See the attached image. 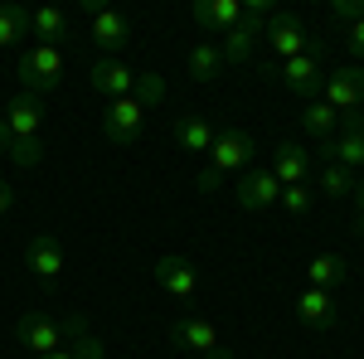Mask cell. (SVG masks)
<instances>
[{
  "label": "cell",
  "mask_w": 364,
  "mask_h": 359,
  "mask_svg": "<svg viewBox=\"0 0 364 359\" xmlns=\"http://www.w3.org/2000/svg\"><path fill=\"white\" fill-rule=\"evenodd\" d=\"M291 311H296V321H301L306 331H336L340 326V296L336 291H321V286H306V291L291 301Z\"/></svg>",
  "instance_id": "cell-13"
},
{
  "label": "cell",
  "mask_w": 364,
  "mask_h": 359,
  "mask_svg": "<svg viewBox=\"0 0 364 359\" xmlns=\"http://www.w3.org/2000/svg\"><path fill=\"white\" fill-rule=\"evenodd\" d=\"M170 340H175V350H185V355H195V359H233V350L224 345L219 326H214V321H204V316H195V311L175 316Z\"/></svg>",
  "instance_id": "cell-3"
},
{
  "label": "cell",
  "mask_w": 364,
  "mask_h": 359,
  "mask_svg": "<svg viewBox=\"0 0 364 359\" xmlns=\"http://www.w3.org/2000/svg\"><path fill=\"white\" fill-rule=\"evenodd\" d=\"M39 127H44V97L15 92L10 107H5V117H0V132L15 136V141H29V136H39Z\"/></svg>",
  "instance_id": "cell-14"
},
{
  "label": "cell",
  "mask_w": 364,
  "mask_h": 359,
  "mask_svg": "<svg viewBox=\"0 0 364 359\" xmlns=\"http://www.w3.org/2000/svg\"><path fill=\"white\" fill-rule=\"evenodd\" d=\"M141 127H146V107L136 97H117V102L102 107V136L112 146H132L141 136Z\"/></svg>",
  "instance_id": "cell-12"
},
{
  "label": "cell",
  "mask_w": 364,
  "mask_h": 359,
  "mask_svg": "<svg viewBox=\"0 0 364 359\" xmlns=\"http://www.w3.org/2000/svg\"><path fill=\"white\" fill-rule=\"evenodd\" d=\"M345 166L360 175L364 170V117L360 112H350V117H340V132L336 136L321 141V151H316V166Z\"/></svg>",
  "instance_id": "cell-4"
},
{
  "label": "cell",
  "mask_w": 364,
  "mask_h": 359,
  "mask_svg": "<svg viewBox=\"0 0 364 359\" xmlns=\"http://www.w3.org/2000/svg\"><path fill=\"white\" fill-rule=\"evenodd\" d=\"M331 15H336L340 25L350 29L355 20H364V0H331Z\"/></svg>",
  "instance_id": "cell-30"
},
{
  "label": "cell",
  "mask_w": 364,
  "mask_h": 359,
  "mask_svg": "<svg viewBox=\"0 0 364 359\" xmlns=\"http://www.w3.org/2000/svg\"><path fill=\"white\" fill-rule=\"evenodd\" d=\"M355 190H360V175L345 166H316V194H326V199H355Z\"/></svg>",
  "instance_id": "cell-23"
},
{
  "label": "cell",
  "mask_w": 364,
  "mask_h": 359,
  "mask_svg": "<svg viewBox=\"0 0 364 359\" xmlns=\"http://www.w3.org/2000/svg\"><path fill=\"white\" fill-rule=\"evenodd\" d=\"M219 136V127L209 122V117H175V146L185 151V156H209V146Z\"/></svg>",
  "instance_id": "cell-19"
},
{
  "label": "cell",
  "mask_w": 364,
  "mask_h": 359,
  "mask_svg": "<svg viewBox=\"0 0 364 359\" xmlns=\"http://www.w3.org/2000/svg\"><path fill=\"white\" fill-rule=\"evenodd\" d=\"M10 209H15V190L0 180V214H10Z\"/></svg>",
  "instance_id": "cell-33"
},
{
  "label": "cell",
  "mask_w": 364,
  "mask_h": 359,
  "mask_svg": "<svg viewBox=\"0 0 364 359\" xmlns=\"http://www.w3.org/2000/svg\"><path fill=\"white\" fill-rule=\"evenodd\" d=\"M87 10V39L102 49V58H122V49L132 44V25L127 15L112 5H83Z\"/></svg>",
  "instance_id": "cell-7"
},
{
  "label": "cell",
  "mask_w": 364,
  "mask_h": 359,
  "mask_svg": "<svg viewBox=\"0 0 364 359\" xmlns=\"http://www.w3.org/2000/svg\"><path fill=\"white\" fill-rule=\"evenodd\" d=\"M252 161H257V141L248 136V132H238V127H228V132H219L214 136V146H209V156H204V166L219 170V175H243V170H252Z\"/></svg>",
  "instance_id": "cell-5"
},
{
  "label": "cell",
  "mask_w": 364,
  "mask_h": 359,
  "mask_svg": "<svg viewBox=\"0 0 364 359\" xmlns=\"http://www.w3.org/2000/svg\"><path fill=\"white\" fill-rule=\"evenodd\" d=\"M87 87L97 92V97H132V87H136V68H127L122 58H97L92 68H87Z\"/></svg>",
  "instance_id": "cell-15"
},
{
  "label": "cell",
  "mask_w": 364,
  "mask_h": 359,
  "mask_svg": "<svg viewBox=\"0 0 364 359\" xmlns=\"http://www.w3.org/2000/svg\"><path fill=\"white\" fill-rule=\"evenodd\" d=\"M44 359H102V340L92 331H83L73 345H63V350H54V355H44Z\"/></svg>",
  "instance_id": "cell-28"
},
{
  "label": "cell",
  "mask_w": 364,
  "mask_h": 359,
  "mask_svg": "<svg viewBox=\"0 0 364 359\" xmlns=\"http://www.w3.org/2000/svg\"><path fill=\"white\" fill-rule=\"evenodd\" d=\"M277 73L282 87L287 92H296V97H316L321 92V83H326V73H321V58H316V49L311 54H296V58H287V63H267V78Z\"/></svg>",
  "instance_id": "cell-9"
},
{
  "label": "cell",
  "mask_w": 364,
  "mask_h": 359,
  "mask_svg": "<svg viewBox=\"0 0 364 359\" xmlns=\"http://www.w3.org/2000/svg\"><path fill=\"white\" fill-rule=\"evenodd\" d=\"M272 175H277V185H311V170H316V156H311L306 146H296V141H282L277 151H272Z\"/></svg>",
  "instance_id": "cell-17"
},
{
  "label": "cell",
  "mask_w": 364,
  "mask_h": 359,
  "mask_svg": "<svg viewBox=\"0 0 364 359\" xmlns=\"http://www.w3.org/2000/svg\"><path fill=\"white\" fill-rule=\"evenodd\" d=\"M321 102H331L340 117L360 112V102H364V68H360V63H345V68H336V73L321 83Z\"/></svg>",
  "instance_id": "cell-11"
},
{
  "label": "cell",
  "mask_w": 364,
  "mask_h": 359,
  "mask_svg": "<svg viewBox=\"0 0 364 359\" xmlns=\"http://www.w3.org/2000/svg\"><path fill=\"white\" fill-rule=\"evenodd\" d=\"M87 331V316H63V321H54V316H44V311H25L20 321H15V340L25 345V350H34V359L54 355V350H63V345H73L78 335Z\"/></svg>",
  "instance_id": "cell-1"
},
{
  "label": "cell",
  "mask_w": 364,
  "mask_h": 359,
  "mask_svg": "<svg viewBox=\"0 0 364 359\" xmlns=\"http://www.w3.org/2000/svg\"><path fill=\"white\" fill-rule=\"evenodd\" d=\"M355 214H360V233H364V180H360V190H355Z\"/></svg>",
  "instance_id": "cell-34"
},
{
  "label": "cell",
  "mask_w": 364,
  "mask_h": 359,
  "mask_svg": "<svg viewBox=\"0 0 364 359\" xmlns=\"http://www.w3.org/2000/svg\"><path fill=\"white\" fill-rule=\"evenodd\" d=\"M25 267L34 272L39 286H58V277L68 267V252L58 243V233H34V238H29L25 243Z\"/></svg>",
  "instance_id": "cell-8"
},
{
  "label": "cell",
  "mask_w": 364,
  "mask_h": 359,
  "mask_svg": "<svg viewBox=\"0 0 364 359\" xmlns=\"http://www.w3.org/2000/svg\"><path fill=\"white\" fill-rule=\"evenodd\" d=\"M345 44H350V58H360V68H364V20H355L345 29Z\"/></svg>",
  "instance_id": "cell-31"
},
{
  "label": "cell",
  "mask_w": 364,
  "mask_h": 359,
  "mask_svg": "<svg viewBox=\"0 0 364 359\" xmlns=\"http://www.w3.org/2000/svg\"><path fill=\"white\" fill-rule=\"evenodd\" d=\"M29 39V10L25 5H0V49H15Z\"/></svg>",
  "instance_id": "cell-25"
},
{
  "label": "cell",
  "mask_w": 364,
  "mask_h": 359,
  "mask_svg": "<svg viewBox=\"0 0 364 359\" xmlns=\"http://www.w3.org/2000/svg\"><path fill=\"white\" fill-rule=\"evenodd\" d=\"M195 25L214 39H224L228 29L243 25V0H199L195 5Z\"/></svg>",
  "instance_id": "cell-18"
},
{
  "label": "cell",
  "mask_w": 364,
  "mask_h": 359,
  "mask_svg": "<svg viewBox=\"0 0 364 359\" xmlns=\"http://www.w3.org/2000/svg\"><path fill=\"white\" fill-rule=\"evenodd\" d=\"M185 68H190V78L195 83H214V78H224V54H219V44L214 39H195V49L185 58Z\"/></svg>",
  "instance_id": "cell-22"
},
{
  "label": "cell",
  "mask_w": 364,
  "mask_h": 359,
  "mask_svg": "<svg viewBox=\"0 0 364 359\" xmlns=\"http://www.w3.org/2000/svg\"><path fill=\"white\" fill-rule=\"evenodd\" d=\"M195 185H199V194H219V185H224V175H219V170H209V166H199Z\"/></svg>",
  "instance_id": "cell-32"
},
{
  "label": "cell",
  "mask_w": 364,
  "mask_h": 359,
  "mask_svg": "<svg viewBox=\"0 0 364 359\" xmlns=\"http://www.w3.org/2000/svg\"><path fill=\"white\" fill-rule=\"evenodd\" d=\"M132 97H136V102H141L146 112H151V107H161V102H166V78H161L156 68L136 73V87H132Z\"/></svg>",
  "instance_id": "cell-27"
},
{
  "label": "cell",
  "mask_w": 364,
  "mask_h": 359,
  "mask_svg": "<svg viewBox=\"0 0 364 359\" xmlns=\"http://www.w3.org/2000/svg\"><path fill=\"white\" fill-rule=\"evenodd\" d=\"M277 204L287 209V214H291V219H306V214H311V204H316V194H311V185H287Z\"/></svg>",
  "instance_id": "cell-29"
},
{
  "label": "cell",
  "mask_w": 364,
  "mask_h": 359,
  "mask_svg": "<svg viewBox=\"0 0 364 359\" xmlns=\"http://www.w3.org/2000/svg\"><path fill=\"white\" fill-rule=\"evenodd\" d=\"M262 44H267L272 63H287V58L311 54V49H316V44H311V34H306V25H301V15H287V10H277V15L267 20Z\"/></svg>",
  "instance_id": "cell-6"
},
{
  "label": "cell",
  "mask_w": 364,
  "mask_h": 359,
  "mask_svg": "<svg viewBox=\"0 0 364 359\" xmlns=\"http://www.w3.org/2000/svg\"><path fill=\"white\" fill-rule=\"evenodd\" d=\"M301 127H306L311 136L326 141V136H336V132H340V112L331 107V102H321V97H311L306 112H301Z\"/></svg>",
  "instance_id": "cell-24"
},
{
  "label": "cell",
  "mask_w": 364,
  "mask_h": 359,
  "mask_svg": "<svg viewBox=\"0 0 364 359\" xmlns=\"http://www.w3.org/2000/svg\"><path fill=\"white\" fill-rule=\"evenodd\" d=\"M68 10H58V5H39V10H29V34L39 39V44H58L63 49V39H68Z\"/></svg>",
  "instance_id": "cell-21"
},
{
  "label": "cell",
  "mask_w": 364,
  "mask_h": 359,
  "mask_svg": "<svg viewBox=\"0 0 364 359\" xmlns=\"http://www.w3.org/2000/svg\"><path fill=\"white\" fill-rule=\"evenodd\" d=\"M233 199H238V209H248V214H262V209H272L282 199V185H277V175L267 166H252L243 170L238 180H233Z\"/></svg>",
  "instance_id": "cell-10"
},
{
  "label": "cell",
  "mask_w": 364,
  "mask_h": 359,
  "mask_svg": "<svg viewBox=\"0 0 364 359\" xmlns=\"http://www.w3.org/2000/svg\"><path fill=\"white\" fill-rule=\"evenodd\" d=\"M306 286H321V291L350 286V257H340V252H316L311 267H306Z\"/></svg>",
  "instance_id": "cell-20"
},
{
  "label": "cell",
  "mask_w": 364,
  "mask_h": 359,
  "mask_svg": "<svg viewBox=\"0 0 364 359\" xmlns=\"http://www.w3.org/2000/svg\"><path fill=\"white\" fill-rule=\"evenodd\" d=\"M63 68H68V58L58 44H34L20 54V92H34V97H44V92H54L63 83Z\"/></svg>",
  "instance_id": "cell-2"
},
{
  "label": "cell",
  "mask_w": 364,
  "mask_h": 359,
  "mask_svg": "<svg viewBox=\"0 0 364 359\" xmlns=\"http://www.w3.org/2000/svg\"><path fill=\"white\" fill-rule=\"evenodd\" d=\"M156 282H161L180 306H190L195 291H199V267L190 257H175V252H170V257H156Z\"/></svg>",
  "instance_id": "cell-16"
},
{
  "label": "cell",
  "mask_w": 364,
  "mask_h": 359,
  "mask_svg": "<svg viewBox=\"0 0 364 359\" xmlns=\"http://www.w3.org/2000/svg\"><path fill=\"white\" fill-rule=\"evenodd\" d=\"M0 156H10L20 170H34L39 161H44V141H39V136L15 141V136H5V132H0Z\"/></svg>",
  "instance_id": "cell-26"
}]
</instances>
